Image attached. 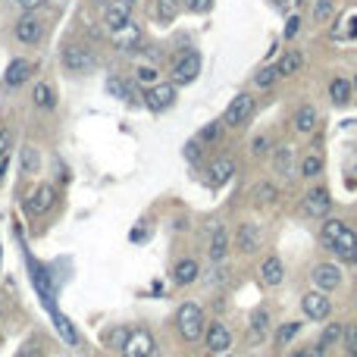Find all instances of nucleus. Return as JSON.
<instances>
[{"label": "nucleus", "instance_id": "f257e3e1", "mask_svg": "<svg viewBox=\"0 0 357 357\" xmlns=\"http://www.w3.org/2000/svg\"><path fill=\"white\" fill-rule=\"evenodd\" d=\"M175 332H179L182 342H200L207 329V317H204V307L194 304V301H185V304L175 310Z\"/></svg>", "mask_w": 357, "mask_h": 357}, {"label": "nucleus", "instance_id": "f03ea898", "mask_svg": "<svg viewBox=\"0 0 357 357\" xmlns=\"http://www.w3.org/2000/svg\"><path fill=\"white\" fill-rule=\"evenodd\" d=\"M60 63L66 72L88 75L94 66H97V56H94V50L85 47V44H66V47L60 50Z\"/></svg>", "mask_w": 357, "mask_h": 357}, {"label": "nucleus", "instance_id": "7ed1b4c3", "mask_svg": "<svg viewBox=\"0 0 357 357\" xmlns=\"http://www.w3.org/2000/svg\"><path fill=\"white\" fill-rule=\"evenodd\" d=\"M200 72V54L198 50H182V54H175L173 66H169V81L173 85H191L194 79H198Z\"/></svg>", "mask_w": 357, "mask_h": 357}, {"label": "nucleus", "instance_id": "20e7f679", "mask_svg": "<svg viewBox=\"0 0 357 357\" xmlns=\"http://www.w3.org/2000/svg\"><path fill=\"white\" fill-rule=\"evenodd\" d=\"M254 110H257V97H254V94H248V91L235 94V97L229 100V106L223 110L225 129H238V125H244L251 116H254Z\"/></svg>", "mask_w": 357, "mask_h": 357}, {"label": "nucleus", "instance_id": "39448f33", "mask_svg": "<svg viewBox=\"0 0 357 357\" xmlns=\"http://www.w3.org/2000/svg\"><path fill=\"white\" fill-rule=\"evenodd\" d=\"M175 97H179V85H173V81H157V85L144 88V94H141L144 106L154 113H166L175 104Z\"/></svg>", "mask_w": 357, "mask_h": 357}, {"label": "nucleus", "instance_id": "423d86ee", "mask_svg": "<svg viewBox=\"0 0 357 357\" xmlns=\"http://www.w3.org/2000/svg\"><path fill=\"white\" fill-rule=\"evenodd\" d=\"M56 207V191L54 185H47V182H41V185H35L29 191V198H25V213L29 216H47L50 210Z\"/></svg>", "mask_w": 357, "mask_h": 357}, {"label": "nucleus", "instance_id": "0eeeda50", "mask_svg": "<svg viewBox=\"0 0 357 357\" xmlns=\"http://www.w3.org/2000/svg\"><path fill=\"white\" fill-rule=\"evenodd\" d=\"M119 351H122V357H157V342L148 329H132Z\"/></svg>", "mask_w": 357, "mask_h": 357}, {"label": "nucleus", "instance_id": "6e6552de", "mask_svg": "<svg viewBox=\"0 0 357 357\" xmlns=\"http://www.w3.org/2000/svg\"><path fill=\"white\" fill-rule=\"evenodd\" d=\"M301 310H304L307 319H326L332 313V301H329V292H323V288H313V292H307L304 298H301Z\"/></svg>", "mask_w": 357, "mask_h": 357}, {"label": "nucleus", "instance_id": "1a4fd4ad", "mask_svg": "<svg viewBox=\"0 0 357 357\" xmlns=\"http://www.w3.org/2000/svg\"><path fill=\"white\" fill-rule=\"evenodd\" d=\"M263 248V225L260 223H241L235 232V251L238 254H257Z\"/></svg>", "mask_w": 357, "mask_h": 357}, {"label": "nucleus", "instance_id": "9d476101", "mask_svg": "<svg viewBox=\"0 0 357 357\" xmlns=\"http://www.w3.org/2000/svg\"><path fill=\"white\" fill-rule=\"evenodd\" d=\"M204 348L210 351V354H223V351H229L232 348V332H229V326L225 323H219V319H213V323H207V329H204Z\"/></svg>", "mask_w": 357, "mask_h": 357}, {"label": "nucleus", "instance_id": "9b49d317", "mask_svg": "<svg viewBox=\"0 0 357 357\" xmlns=\"http://www.w3.org/2000/svg\"><path fill=\"white\" fill-rule=\"evenodd\" d=\"M135 3H138V0H110V3L104 6V25H106V31L122 29V25L132 19V10H135Z\"/></svg>", "mask_w": 357, "mask_h": 357}, {"label": "nucleus", "instance_id": "f8f14e48", "mask_svg": "<svg viewBox=\"0 0 357 357\" xmlns=\"http://www.w3.org/2000/svg\"><path fill=\"white\" fill-rule=\"evenodd\" d=\"M44 38V22L35 16V13H22V16L16 19V41L19 44H38Z\"/></svg>", "mask_w": 357, "mask_h": 357}, {"label": "nucleus", "instance_id": "ddd939ff", "mask_svg": "<svg viewBox=\"0 0 357 357\" xmlns=\"http://www.w3.org/2000/svg\"><path fill=\"white\" fill-rule=\"evenodd\" d=\"M310 282H313V288L335 292V288L342 285V269H338L335 263H317V267L310 269Z\"/></svg>", "mask_w": 357, "mask_h": 357}, {"label": "nucleus", "instance_id": "4468645a", "mask_svg": "<svg viewBox=\"0 0 357 357\" xmlns=\"http://www.w3.org/2000/svg\"><path fill=\"white\" fill-rule=\"evenodd\" d=\"M110 41H113V47H116V50L129 54V50H135L138 44H141V25H138L135 19H129L122 29L110 31Z\"/></svg>", "mask_w": 357, "mask_h": 357}, {"label": "nucleus", "instance_id": "2eb2a0df", "mask_svg": "<svg viewBox=\"0 0 357 357\" xmlns=\"http://www.w3.org/2000/svg\"><path fill=\"white\" fill-rule=\"evenodd\" d=\"M332 210V198L326 188H310V191L304 194V213L310 219H319V216H329Z\"/></svg>", "mask_w": 357, "mask_h": 357}, {"label": "nucleus", "instance_id": "dca6fc26", "mask_svg": "<svg viewBox=\"0 0 357 357\" xmlns=\"http://www.w3.org/2000/svg\"><path fill=\"white\" fill-rule=\"evenodd\" d=\"M232 175H235V160H232V157H216V160L207 166L210 188H223L225 182H232Z\"/></svg>", "mask_w": 357, "mask_h": 357}, {"label": "nucleus", "instance_id": "f3484780", "mask_svg": "<svg viewBox=\"0 0 357 357\" xmlns=\"http://www.w3.org/2000/svg\"><path fill=\"white\" fill-rule=\"evenodd\" d=\"M31 72H35V63H31V60H22V56H16V60L6 66V72H3V88H19V85H25V81L31 79Z\"/></svg>", "mask_w": 357, "mask_h": 357}, {"label": "nucleus", "instance_id": "a211bd4d", "mask_svg": "<svg viewBox=\"0 0 357 357\" xmlns=\"http://www.w3.org/2000/svg\"><path fill=\"white\" fill-rule=\"evenodd\" d=\"M317 122H319V113H317V106H310V104H301L298 110L292 113V129L298 132V135H313Z\"/></svg>", "mask_w": 357, "mask_h": 357}, {"label": "nucleus", "instance_id": "6ab92c4d", "mask_svg": "<svg viewBox=\"0 0 357 357\" xmlns=\"http://www.w3.org/2000/svg\"><path fill=\"white\" fill-rule=\"evenodd\" d=\"M229 248H232L229 229H225V225H216V229H213V235H210V244H207V257H210L213 263H223L225 254H229Z\"/></svg>", "mask_w": 357, "mask_h": 357}, {"label": "nucleus", "instance_id": "aec40b11", "mask_svg": "<svg viewBox=\"0 0 357 357\" xmlns=\"http://www.w3.org/2000/svg\"><path fill=\"white\" fill-rule=\"evenodd\" d=\"M257 273H260V282H263V285H267V288H276V285H282V279H285V263H282L276 254H269L267 260L260 263V269H257Z\"/></svg>", "mask_w": 357, "mask_h": 357}, {"label": "nucleus", "instance_id": "412c9836", "mask_svg": "<svg viewBox=\"0 0 357 357\" xmlns=\"http://www.w3.org/2000/svg\"><path fill=\"white\" fill-rule=\"evenodd\" d=\"M200 279V263L194 260V257H182L179 263L173 267V282L175 285H194V282Z\"/></svg>", "mask_w": 357, "mask_h": 357}, {"label": "nucleus", "instance_id": "4be33fe9", "mask_svg": "<svg viewBox=\"0 0 357 357\" xmlns=\"http://www.w3.org/2000/svg\"><path fill=\"white\" fill-rule=\"evenodd\" d=\"M267 332H269V310L267 307H257L248 317V338L254 344H260V342H267Z\"/></svg>", "mask_w": 357, "mask_h": 357}, {"label": "nucleus", "instance_id": "5701e85b", "mask_svg": "<svg viewBox=\"0 0 357 357\" xmlns=\"http://www.w3.org/2000/svg\"><path fill=\"white\" fill-rule=\"evenodd\" d=\"M332 254H335L342 263H354V257H357V232L351 229V225H344V232L338 235Z\"/></svg>", "mask_w": 357, "mask_h": 357}, {"label": "nucleus", "instance_id": "b1692460", "mask_svg": "<svg viewBox=\"0 0 357 357\" xmlns=\"http://www.w3.org/2000/svg\"><path fill=\"white\" fill-rule=\"evenodd\" d=\"M273 169L279 173V179H292L294 175V148L292 144H282L273 150Z\"/></svg>", "mask_w": 357, "mask_h": 357}, {"label": "nucleus", "instance_id": "393cba45", "mask_svg": "<svg viewBox=\"0 0 357 357\" xmlns=\"http://www.w3.org/2000/svg\"><path fill=\"white\" fill-rule=\"evenodd\" d=\"M182 13V0H154V22L157 25H173Z\"/></svg>", "mask_w": 357, "mask_h": 357}, {"label": "nucleus", "instance_id": "a878e982", "mask_svg": "<svg viewBox=\"0 0 357 357\" xmlns=\"http://www.w3.org/2000/svg\"><path fill=\"white\" fill-rule=\"evenodd\" d=\"M351 94H354V81L344 79V75H335L329 81V100L335 106H348L351 104Z\"/></svg>", "mask_w": 357, "mask_h": 357}, {"label": "nucleus", "instance_id": "bb28decb", "mask_svg": "<svg viewBox=\"0 0 357 357\" xmlns=\"http://www.w3.org/2000/svg\"><path fill=\"white\" fill-rule=\"evenodd\" d=\"M31 104L38 106V110H54L56 106V91L50 81H38L35 88H31Z\"/></svg>", "mask_w": 357, "mask_h": 357}, {"label": "nucleus", "instance_id": "cd10ccee", "mask_svg": "<svg viewBox=\"0 0 357 357\" xmlns=\"http://www.w3.org/2000/svg\"><path fill=\"white\" fill-rule=\"evenodd\" d=\"M19 166H22V175H38L41 173V150H38L35 144H22Z\"/></svg>", "mask_w": 357, "mask_h": 357}, {"label": "nucleus", "instance_id": "c85d7f7f", "mask_svg": "<svg viewBox=\"0 0 357 357\" xmlns=\"http://www.w3.org/2000/svg\"><path fill=\"white\" fill-rule=\"evenodd\" d=\"M223 135H225V122H223V119H213V122L200 125V132H198V141L204 144V148H213V144H219V141H223Z\"/></svg>", "mask_w": 357, "mask_h": 357}, {"label": "nucleus", "instance_id": "c756f323", "mask_svg": "<svg viewBox=\"0 0 357 357\" xmlns=\"http://www.w3.org/2000/svg\"><path fill=\"white\" fill-rule=\"evenodd\" d=\"M344 332H348V329H344L342 323H326V326H323V332H319V338H317V344H319L323 351L335 348V344L344 338Z\"/></svg>", "mask_w": 357, "mask_h": 357}, {"label": "nucleus", "instance_id": "7c9ffc66", "mask_svg": "<svg viewBox=\"0 0 357 357\" xmlns=\"http://www.w3.org/2000/svg\"><path fill=\"white\" fill-rule=\"evenodd\" d=\"M342 232H344V223H342V219H326L323 229H319V244H323L326 251H332Z\"/></svg>", "mask_w": 357, "mask_h": 357}, {"label": "nucleus", "instance_id": "2f4dec72", "mask_svg": "<svg viewBox=\"0 0 357 357\" xmlns=\"http://www.w3.org/2000/svg\"><path fill=\"white\" fill-rule=\"evenodd\" d=\"M276 66H279V75H294V72H301V66H304V54L292 47L282 54V60L276 63Z\"/></svg>", "mask_w": 357, "mask_h": 357}, {"label": "nucleus", "instance_id": "473e14b6", "mask_svg": "<svg viewBox=\"0 0 357 357\" xmlns=\"http://www.w3.org/2000/svg\"><path fill=\"white\" fill-rule=\"evenodd\" d=\"M301 329H304V323H298V319H288V323H282L279 329H276V344H279V348H288V344H292L294 338L301 335Z\"/></svg>", "mask_w": 357, "mask_h": 357}, {"label": "nucleus", "instance_id": "72a5a7b5", "mask_svg": "<svg viewBox=\"0 0 357 357\" xmlns=\"http://www.w3.org/2000/svg\"><path fill=\"white\" fill-rule=\"evenodd\" d=\"M279 200V185L276 182H260V185H254V204L267 207V204H276Z\"/></svg>", "mask_w": 357, "mask_h": 357}, {"label": "nucleus", "instance_id": "f704fd0d", "mask_svg": "<svg viewBox=\"0 0 357 357\" xmlns=\"http://www.w3.org/2000/svg\"><path fill=\"white\" fill-rule=\"evenodd\" d=\"M332 13H335V0H313V3H310L313 22H329Z\"/></svg>", "mask_w": 357, "mask_h": 357}, {"label": "nucleus", "instance_id": "c9c22d12", "mask_svg": "<svg viewBox=\"0 0 357 357\" xmlns=\"http://www.w3.org/2000/svg\"><path fill=\"white\" fill-rule=\"evenodd\" d=\"M106 91H110L113 97H122V100H135V94H132L129 81H125V79H119V75H110V79H106Z\"/></svg>", "mask_w": 357, "mask_h": 357}, {"label": "nucleus", "instance_id": "e433bc0d", "mask_svg": "<svg viewBox=\"0 0 357 357\" xmlns=\"http://www.w3.org/2000/svg\"><path fill=\"white\" fill-rule=\"evenodd\" d=\"M279 79H282L279 66H263V69H257V72H254V85L257 88H273Z\"/></svg>", "mask_w": 357, "mask_h": 357}, {"label": "nucleus", "instance_id": "4c0bfd02", "mask_svg": "<svg viewBox=\"0 0 357 357\" xmlns=\"http://www.w3.org/2000/svg\"><path fill=\"white\" fill-rule=\"evenodd\" d=\"M319 173H323V157H319V154H307L304 160H301V175H304V179H317Z\"/></svg>", "mask_w": 357, "mask_h": 357}, {"label": "nucleus", "instance_id": "58836bf2", "mask_svg": "<svg viewBox=\"0 0 357 357\" xmlns=\"http://www.w3.org/2000/svg\"><path fill=\"white\" fill-rule=\"evenodd\" d=\"M135 81L144 85V88H150V85L160 81V72H157V66H150V63H141V66L135 69Z\"/></svg>", "mask_w": 357, "mask_h": 357}, {"label": "nucleus", "instance_id": "ea45409f", "mask_svg": "<svg viewBox=\"0 0 357 357\" xmlns=\"http://www.w3.org/2000/svg\"><path fill=\"white\" fill-rule=\"evenodd\" d=\"M182 10L191 16H207L213 10V0H182Z\"/></svg>", "mask_w": 357, "mask_h": 357}, {"label": "nucleus", "instance_id": "a19ab883", "mask_svg": "<svg viewBox=\"0 0 357 357\" xmlns=\"http://www.w3.org/2000/svg\"><path fill=\"white\" fill-rule=\"evenodd\" d=\"M56 326H60V335L66 338L69 344H79V335H75V329H72V323H69V319L56 317Z\"/></svg>", "mask_w": 357, "mask_h": 357}, {"label": "nucleus", "instance_id": "79ce46f5", "mask_svg": "<svg viewBox=\"0 0 357 357\" xmlns=\"http://www.w3.org/2000/svg\"><path fill=\"white\" fill-rule=\"evenodd\" d=\"M200 148H204V144H200L198 138H194V141H188V144H185V150H182V154H185V160L198 163V160H200Z\"/></svg>", "mask_w": 357, "mask_h": 357}, {"label": "nucleus", "instance_id": "37998d69", "mask_svg": "<svg viewBox=\"0 0 357 357\" xmlns=\"http://www.w3.org/2000/svg\"><path fill=\"white\" fill-rule=\"evenodd\" d=\"M10 150H13V132L0 129V157H10Z\"/></svg>", "mask_w": 357, "mask_h": 357}, {"label": "nucleus", "instance_id": "c03bdc74", "mask_svg": "<svg viewBox=\"0 0 357 357\" xmlns=\"http://www.w3.org/2000/svg\"><path fill=\"white\" fill-rule=\"evenodd\" d=\"M267 150H269V138H267V135H257L254 144H251V154H254V157H263Z\"/></svg>", "mask_w": 357, "mask_h": 357}, {"label": "nucleus", "instance_id": "a18cd8bd", "mask_svg": "<svg viewBox=\"0 0 357 357\" xmlns=\"http://www.w3.org/2000/svg\"><path fill=\"white\" fill-rule=\"evenodd\" d=\"M298 29H301V19H298V16H288V19H285V31H282V35L292 41V38L298 35Z\"/></svg>", "mask_w": 357, "mask_h": 357}, {"label": "nucleus", "instance_id": "49530a36", "mask_svg": "<svg viewBox=\"0 0 357 357\" xmlns=\"http://www.w3.org/2000/svg\"><path fill=\"white\" fill-rule=\"evenodd\" d=\"M292 357H323V348L319 344H307V348H298Z\"/></svg>", "mask_w": 357, "mask_h": 357}, {"label": "nucleus", "instance_id": "de8ad7c7", "mask_svg": "<svg viewBox=\"0 0 357 357\" xmlns=\"http://www.w3.org/2000/svg\"><path fill=\"white\" fill-rule=\"evenodd\" d=\"M344 338H348V348H351V354H357V319L348 326V332H344Z\"/></svg>", "mask_w": 357, "mask_h": 357}, {"label": "nucleus", "instance_id": "09e8293b", "mask_svg": "<svg viewBox=\"0 0 357 357\" xmlns=\"http://www.w3.org/2000/svg\"><path fill=\"white\" fill-rule=\"evenodd\" d=\"M16 357H41V354H38V348L29 342V344H22V348L16 351Z\"/></svg>", "mask_w": 357, "mask_h": 357}, {"label": "nucleus", "instance_id": "8fccbe9b", "mask_svg": "<svg viewBox=\"0 0 357 357\" xmlns=\"http://www.w3.org/2000/svg\"><path fill=\"white\" fill-rule=\"evenodd\" d=\"M269 3H273V6H276V10H282V13H285V10H288V6H292V0H269Z\"/></svg>", "mask_w": 357, "mask_h": 357}, {"label": "nucleus", "instance_id": "3c124183", "mask_svg": "<svg viewBox=\"0 0 357 357\" xmlns=\"http://www.w3.org/2000/svg\"><path fill=\"white\" fill-rule=\"evenodd\" d=\"M6 169H10V157H0V182H3Z\"/></svg>", "mask_w": 357, "mask_h": 357}, {"label": "nucleus", "instance_id": "603ef678", "mask_svg": "<svg viewBox=\"0 0 357 357\" xmlns=\"http://www.w3.org/2000/svg\"><path fill=\"white\" fill-rule=\"evenodd\" d=\"M351 81H354V91H357V75H354V79H351Z\"/></svg>", "mask_w": 357, "mask_h": 357}, {"label": "nucleus", "instance_id": "864d4df0", "mask_svg": "<svg viewBox=\"0 0 357 357\" xmlns=\"http://www.w3.org/2000/svg\"><path fill=\"white\" fill-rule=\"evenodd\" d=\"M97 3H104V6H106V3H110V0H97Z\"/></svg>", "mask_w": 357, "mask_h": 357}, {"label": "nucleus", "instance_id": "5fc2aeb1", "mask_svg": "<svg viewBox=\"0 0 357 357\" xmlns=\"http://www.w3.org/2000/svg\"><path fill=\"white\" fill-rule=\"evenodd\" d=\"M13 3H19V0H13Z\"/></svg>", "mask_w": 357, "mask_h": 357}, {"label": "nucleus", "instance_id": "6e6d98bb", "mask_svg": "<svg viewBox=\"0 0 357 357\" xmlns=\"http://www.w3.org/2000/svg\"><path fill=\"white\" fill-rule=\"evenodd\" d=\"M354 263H357V257H354Z\"/></svg>", "mask_w": 357, "mask_h": 357}]
</instances>
